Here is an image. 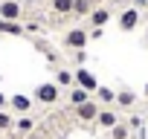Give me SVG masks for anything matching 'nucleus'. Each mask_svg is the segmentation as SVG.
<instances>
[{
	"instance_id": "1",
	"label": "nucleus",
	"mask_w": 148,
	"mask_h": 139,
	"mask_svg": "<svg viewBox=\"0 0 148 139\" xmlns=\"http://www.w3.org/2000/svg\"><path fill=\"white\" fill-rule=\"evenodd\" d=\"M67 49H84L87 44H90V35H87V29H82V26H73V29H67L64 32V41H61Z\"/></svg>"
},
{
	"instance_id": "2",
	"label": "nucleus",
	"mask_w": 148,
	"mask_h": 139,
	"mask_svg": "<svg viewBox=\"0 0 148 139\" xmlns=\"http://www.w3.org/2000/svg\"><path fill=\"white\" fill-rule=\"evenodd\" d=\"M58 99H61V87H58L55 81H44V84L35 87V102H41V104H55Z\"/></svg>"
},
{
	"instance_id": "3",
	"label": "nucleus",
	"mask_w": 148,
	"mask_h": 139,
	"mask_svg": "<svg viewBox=\"0 0 148 139\" xmlns=\"http://www.w3.org/2000/svg\"><path fill=\"white\" fill-rule=\"evenodd\" d=\"M73 78H76V87H82V90H87V93L99 90V81H96V76L90 73V70H84V67H79L76 73H73Z\"/></svg>"
},
{
	"instance_id": "4",
	"label": "nucleus",
	"mask_w": 148,
	"mask_h": 139,
	"mask_svg": "<svg viewBox=\"0 0 148 139\" xmlns=\"http://www.w3.org/2000/svg\"><path fill=\"white\" fill-rule=\"evenodd\" d=\"M21 18H23V12H21L18 0H3L0 3V20H18L21 23Z\"/></svg>"
},
{
	"instance_id": "5",
	"label": "nucleus",
	"mask_w": 148,
	"mask_h": 139,
	"mask_svg": "<svg viewBox=\"0 0 148 139\" xmlns=\"http://www.w3.org/2000/svg\"><path fill=\"white\" fill-rule=\"evenodd\" d=\"M76 110V119L79 122H96V116H99V104L96 102H84V104H79V107H73Z\"/></svg>"
},
{
	"instance_id": "6",
	"label": "nucleus",
	"mask_w": 148,
	"mask_h": 139,
	"mask_svg": "<svg viewBox=\"0 0 148 139\" xmlns=\"http://www.w3.org/2000/svg\"><path fill=\"white\" fill-rule=\"evenodd\" d=\"M139 26V9H125L119 15V29L122 32H134Z\"/></svg>"
},
{
	"instance_id": "7",
	"label": "nucleus",
	"mask_w": 148,
	"mask_h": 139,
	"mask_svg": "<svg viewBox=\"0 0 148 139\" xmlns=\"http://www.w3.org/2000/svg\"><path fill=\"white\" fill-rule=\"evenodd\" d=\"M9 107H12L15 113H21V116H29V110H32V99L23 96V93H15V96L9 99Z\"/></svg>"
},
{
	"instance_id": "8",
	"label": "nucleus",
	"mask_w": 148,
	"mask_h": 139,
	"mask_svg": "<svg viewBox=\"0 0 148 139\" xmlns=\"http://www.w3.org/2000/svg\"><path fill=\"white\" fill-rule=\"evenodd\" d=\"M87 20H90L93 26L105 29V26H108V20H110V9H108V6H96V9L87 15Z\"/></svg>"
},
{
	"instance_id": "9",
	"label": "nucleus",
	"mask_w": 148,
	"mask_h": 139,
	"mask_svg": "<svg viewBox=\"0 0 148 139\" xmlns=\"http://www.w3.org/2000/svg\"><path fill=\"white\" fill-rule=\"evenodd\" d=\"M96 122H99L102 127H108V130H110L113 125H119V116H116V110H108V107H105V110H99Z\"/></svg>"
},
{
	"instance_id": "10",
	"label": "nucleus",
	"mask_w": 148,
	"mask_h": 139,
	"mask_svg": "<svg viewBox=\"0 0 148 139\" xmlns=\"http://www.w3.org/2000/svg\"><path fill=\"white\" fill-rule=\"evenodd\" d=\"M84 102H90V93H87V90L70 87V104H73V107H79V104H84Z\"/></svg>"
},
{
	"instance_id": "11",
	"label": "nucleus",
	"mask_w": 148,
	"mask_h": 139,
	"mask_svg": "<svg viewBox=\"0 0 148 139\" xmlns=\"http://www.w3.org/2000/svg\"><path fill=\"white\" fill-rule=\"evenodd\" d=\"M0 35H23V26L18 20H0Z\"/></svg>"
},
{
	"instance_id": "12",
	"label": "nucleus",
	"mask_w": 148,
	"mask_h": 139,
	"mask_svg": "<svg viewBox=\"0 0 148 139\" xmlns=\"http://www.w3.org/2000/svg\"><path fill=\"white\" fill-rule=\"evenodd\" d=\"M90 12H93L90 0H73V15H76V18H87Z\"/></svg>"
},
{
	"instance_id": "13",
	"label": "nucleus",
	"mask_w": 148,
	"mask_h": 139,
	"mask_svg": "<svg viewBox=\"0 0 148 139\" xmlns=\"http://www.w3.org/2000/svg\"><path fill=\"white\" fill-rule=\"evenodd\" d=\"M55 15H73V0H52Z\"/></svg>"
},
{
	"instance_id": "14",
	"label": "nucleus",
	"mask_w": 148,
	"mask_h": 139,
	"mask_svg": "<svg viewBox=\"0 0 148 139\" xmlns=\"http://www.w3.org/2000/svg\"><path fill=\"white\" fill-rule=\"evenodd\" d=\"M73 81H76V78H73L70 70H58V73H55V84H58V87H70Z\"/></svg>"
},
{
	"instance_id": "15",
	"label": "nucleus",
	"mask_w": 148,
	"mask_h": 139,
	"mask_svg": "<svg viewBox=\"0 0 148 139\" xmlns=\"http://www.w3.org/2000/svg\"><path fill=\"white\" fill-rule=\"evenodd\" d=\"M96 96H99V102H105V104H113V102H116V93H113L110 87H99Z\"/></svg>"
},
{
	"instance_id": "16",
	"label": "nucleus",
	"mask_w": 148,
	"mask_h": 139,
	"mask_svg": "<svg viewBox=\"0 0 148 139\" xmlns=\"http://www.w3.org/2000/svg\"><path fill=\"white\" fill-rule=\"evenodd\" d=\"M134 99H136V96H134L131 90H122V93H116V104H119V107H131V104H134Z\"/></svg>"
},
{
	"instance_id": "17",
	"label": "nucleus",
	"mask_w": 148,
	"mask_h": 139,
	"mask_svg": "<svg viewBox=\"0 0 148 139\" xmlns=\"http://www.w3.org/2000/svg\"><path fill=\"white\" fill-rule=\"evenodd\" d=\"M15 127H18L21 133H29V130L35 127V119H32V116H21V119L15 122Z\"/></svg>"
},
{
	"instance_id": "18",
	"label": "nucleus",
	"mask_w": 148,
	"mask_h": 139,
	"mask_svg": "<svg viewBox=\"0 0 148 139\" xmlns=\"http://www.w3.org/2000/svg\"><path fill=\"white\" fill-rule=\"evenodd\" d=\"M128 133H131V127H128V125H122V122L110 127V139H128Z\"/></svg>"
},
{
	"instance_id": "19",
	"label": "nucleus",
	"mask_w": 148,
	"mask_h": 139,
	"mask_svg": "<svg viewBox=\"0 0 148 139\" xmlns=\"http://www.w3.org/2000/svg\"><path fill=\"white\" fill-rule=\"evenodd\" d=\"M15 127V119L9 110H0V130H12Z\"/></svg>"
},
{
	"instance_id": "20",
	"label": "nucleus",
	"mask_w": 148,
	"mask_h": 139,
	"mask_svg": "<svg viewBox=\"0 0 148 139\" xmlns=\"http://www.w3.org/2000/svg\"><path fill=\"white\" fill-rule=\"evenodd\" d=\"M102 32H105V29H99V26H93V29H90L87 35H90V41H99V38H102Z\"/></svg>"
},
{
	"instance_id": "21",
	"label": "nucleus",
	"mask_w": 148,
	"mask_h": 139,
	"mask_svg": "<svg viewBox=\"0 0 148 139\" xmlns=\"http://www.w3.org/2000/svg\"><path fill=\"white\" fill-rule=\"evenodd\" d=\"M6 104H9V99H6V96H3V93H0V110H3V107H6Z\"/></svg>"
},
{
	"instance_id": "22",
	"label": "nucleus",
	"mask_w": 148,
	"mask_h": 139,
	"mask_svg": "<svg viewBox=\"0 0 148 139\" xmlns=\"http://www.w3.org/2000/svg\"><path fill=\"white\" fill-rule=\"evenodd\" d=\"M134 3H136V6H145V3H148V0H134Z\"/></svg>"
},
{
	"instance_id": "23",
	"label": "nucleus",
	"mask_w": 148,
	"mask_h": 139,
	"mask_svg": "<svg viewBox=\"0 0 148 139\" xmlns=\"http://www.w3.org/2000/svg\"><path fill=\"white\" fill-rule=\"evenodd\" d=\"M145 46H148V32H145Z\"/></svg>"
}]
</instances>
